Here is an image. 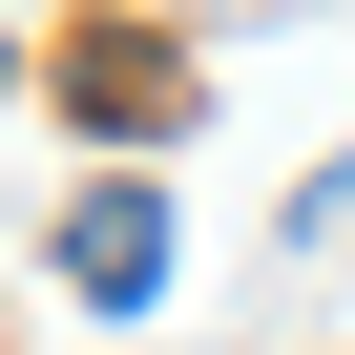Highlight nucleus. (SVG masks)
I'll list each match as a JSON object with an SVG mask.
<instances>
[{
	"instance_id": "nucleus-1",
	"label": "nucleus",
	"mask_w": 355,
	"mask_h": 355,
	"mask_svg": "<svg viewBox=\"0 0 355 355\" xmlns=\"http://www.w3.org/2000/svg\"><path fill=\"white\" fill-rule=\"evenodd\" d=\"M167 251H189V230H167L146 167H105V189L63 209V293H84V313H146V293H167Z\"/></svg>"
}]
</instances>
